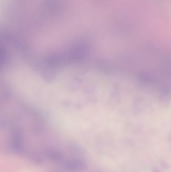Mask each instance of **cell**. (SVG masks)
<instances>
[{
  "label": "cell",
  "instance_id": "cell-1",
  "mask_svg": "<svg viewBox=\"0 0 171 172\" xmlns=\"http://www.w3.org/2000/svg\"><path fill=\"white\" fill-rule=\"evenodd\" d=\"M87 168V163L83 158H72L68 160L64 165L65 170L68 172H80Z\"/></svg>",
  "mask_w": 171,
  "mask_h": 172
},
{
  "label": "cell",
  "instance_id": "cell-2",
  "mask_svg": "<svg viewBox=\"0 0 171 172\" xmlns=\"http://www.w3.org/2000/svg\"><path fill=\"white\" fill-rule=\"evenodd\" d=\"M44 154L48 158L56 163L62 162L64 159V156L63 153L56 150L50 149L46 150Z\"/></svg>",
  "mask_w": 171,
  "mask_h": 172
},
{
  "label": "cell",
  "instance_id": "cell-3",
  "mask_svg": "<svg viewBox=\"0 0 171 172\" xmlns=\"http://www.w3.org/2000/svg\"><path fill=\"white\" fill-rule=\"evenodd\" d=\"M70 150L71 154L77 156H80L84 155L85 154V151L83 150V149L77 144H73V145H71L70 147Z\"/></svg>",
  "mask_w": 171,
  "mask_h": 172
},
{
  "label": "cell",
  "instance_id": "cell-4",
  "mask_svg": "<svg viewBox=\"0 0 171 172\" xmlns=\"http://www.w3.org/2000/svg\"><path fill=\"white\" fill-rule=\"evenodd\" d=\"M30 158L33 162H35L36 164H41L42 159L41 156H40L39 154L36 153H34L32 154L30 156Z\"/></svg>",
  "mask_w": 171,
  "mask_h": 172
}]
</instances>
